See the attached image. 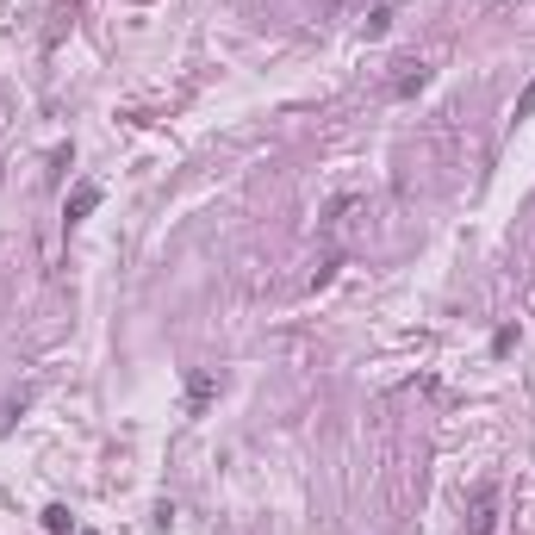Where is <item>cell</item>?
<instances>
[{
  "label": "cell",
  "instance_id": "cell-1",
  "mask_svg": "<svg viewBox=\"0 0 535 535\" xmlns=\"http://www.w3.org/2000/svg\"><path fill=\"white\" fill-rule=\"evenodd\" d=\"M499 504H504L499 479H479V486L467 492V523H461V535H492V530H499Z\"/></svg>",
  "mask_w": 535,
  "mask_h": 535
},
{
  "label": "cell",
  "instance_id": "cell-2",
  "mask_svg": "<svg viewBox=\"0 0 535 535\" xmlns=\"http://www.w3.org/2000/svg\"><path fill=\"white\" fill-rule=\"evenodd\" d=\"M424 81H429V69H424V63H398L393 94H398V100H411V94H424Z\"/></svg>",
  "mask_w": 535,
  "mask_h": 535
},
{
  "label": "cell",
  "instance_id": "cell-3",
  "mask_svg": "<svg viewBox=\"0 0 535 535\" xmlns=\"http://www.w3.org/2000/svg\"><path fill=\"white\" fill-rule=\"evenodd\" d=\"M94 206H100V187H75L69 206H63V218H69V224H81V218L94 212Z\"/></svg>",
  "mask_w": 535,
  "mask_h": 535
},
{
  "label": "cell",
  "instance_id": "cell-4",
  "mask_svg": "<svg viewBox=\"0 0 535 535\" xmlns=\"http://www.w3.org/2000/svg\"><path fill=\"white\" fill-rule=\"evenodd\" d=\"M212 393H218V380H212V374H193V386H187V405L200 411V405H206Z\"/></svg>",
  "mask_w": 535,
  "mask_h": 535
},
{
  "label": "cell",
  "instance_id": "cell-5",
  "mask_svg": "<svg viewBox=\"0 0 535 535\" xmlns=\"http://www.w3.org/2000/svg\"><path fill=\"white\" fill-rule=\"evenodd\" d=\"M44 530L50 535H75V517L63 510V504H50V510H44Z\"/></svg>",
  "mask_w": 535,
  "mask_h": 535
},
{
  "label": "cell",
  "instance_id": "cell-6",
  "mask_svg": "<svg viewBox=\"0 0 535 535\" xmlns=\"http://www.w3.org/2000/svg\"><path fill=\"white\" fill-rule=\"evenodd\" d=\"M517 118H535V81L523 87V94H517Z\"/></svg>",
  "mask_w": 535,
  "mask_h": 535
},
{
  "label": "cell",
  "instance_id": "cell-7",
  "mask_svg": "<svg viewBox=\"0 0 535 535\" xmlns=\"http://www.w3.org/2000/svg\"><path fill=\"white\" fill-rule=\"evenodd\" d=\"M13 417H19V405H0V436L13 429Z\"/></svg>",
  "mask_w": 535,
  "mask_h": 535
}]
</instances>
